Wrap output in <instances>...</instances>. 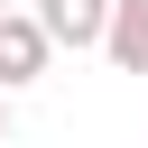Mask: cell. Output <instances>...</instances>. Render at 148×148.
Masks as SVG:
<instances>
[{"instance_id": "obj_5", "label": "cell", "mask_w": 148, "mask_h": 148, "mask_svg": "<svg viewBox=\"0 0 148 148\" xmlns=\"http://www.w3.org/2000/svg\"><path fill=\"white\" fill-rule=\"evenodd\" d=\"M9 9H18V0H0V18H9Z\"/></svg>"}, {"instance_id": "obj_2", "label": "cell", "mask_w": 148, "mask_h": 148, "mask_svg": "<svg viewBox=\"0 0 148 148\" xmlns=\"http://www.w3.org/2000/svg\"><path fill=\"white\" fill-rule=\"evenodd\" d=\"M37 28L56 46H102L111 37V0H37Z\"/></svg>"}, {"instance_id": "obj_3", "label": "cell", "mask_w": 148, "mask_h": 148, "mask_svg": "<svg viewBox=\"0 0 148 148\" xmlns=\"http://www.w3.org/2000/svg\"><path fill=\"white\" fill-rule=\"evenodd\" d=\"M102 56H111L120 74H148V0H111V37H102Z\"/></svg>"}, {"instance_id": "obj_4", "label": "cell", "mask_w": 148, "mask_h": 148, "mask_svg": "<svg viewBox=\"0 0 148 148\" xmlns=\"http://www.w3.org/2000/svg\"><path fill=\"white\" fill-rule=\"evenodd\" d=\"M0 139H9V92H0Z\"/></svg>"}, {"instance_id": "obj_1", "label": "cell", "mask_w": 148, "mask_h": 148, "mask_svg": "<svg viewBox=\"0 0 148 148\" xmlns=\"http://www.w3.org/2000/svg\"><path fill=\"white\" fill-rule=\"evenodd\" d=\"M46 56H56V37L37 28V9H9V18H0V92L37 83V74H46Z\"/></svg>"}]
</instances>
